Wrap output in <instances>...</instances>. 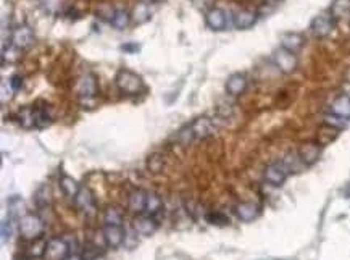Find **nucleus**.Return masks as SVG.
<instances>
[{"mask_svg":"<svg viewBox=\"0 0 350 260\" xmlns=\"http://www.w3.org/2000/svg\"><path fill=\"white\" fill-rule=\"evenodd\" d=\"M192 137H196V136H194V133H192L191 125L183 126L180 131H178V134H176V139H178V142L181 144V146H188V144L192 141Z\"/></svg>","mask_w":350,"mask_h":260,"instance_id":"35","label":"nucleus"},{"mask_svg":"<svg viewBox=\"0 0 350 260\" xmlns=\"http://www.w3.org/2000/svg\"><path fill=\"white\" fill-rule=\"evenodd\" d=\"M331 113L337 115V117L350 120V96L348 94H340L332 101L331 104Z\"/></svg>","mask_w":350,"mask_h":260,"instance_id":"19","label":"nucleus"},{"mask_svg":"<svg viewBox=\"0 0 350 260\" xmlns=\"http://www.w3.org/2000/svg\"><path fill=\"white\" fill-rule=\"evenodd\" d=\"M323 123L331 125V126H334V128H337V129H342V128H345L347 120L340 118V117H337V115H334V113L329 112L328 115H324V121H323Z\"/></svg>","mask_w":350,"mask_h":260,"instance_id":"38","label":"nucleus"},{"mask_svg":"<svg viewBox=\"0 0 350 260\" xmlns=\"http://www.w3.org/2000/svg\"><path fill=\"white\" fill-rule=\"evenodd\" d=\"M216 115L221 120H229L234 117V104L229 101H220L216 105Z\"/></svg>","mask_w":350,"mask_h":260,"instance_id":"31","label":"nucleus"},{"mask_svg":"<svg viewBox=\"0 0 350 260\" xmlns=\"http://www.w3.org/2000/svg\"><path fill=\"white\" fill-rule=\"evenodd\" d=\"M340 133V129L334 128L331 125H326L323 123L321 128L318 129V134H316V142L320 144V146H328V144H331L334 139H337V136Z\"/></svg>","mask_w":350,"mask_h":260,"instance_id":"23","label":"nucleus"},{"mask_svg":"<svg viewBox=\"0 0 350 260\" xmlns=\"http://www.w3.org/2000/svg\"><path fill=\"white\" fill-rule=\"evenodd\" d=\"M205 23H207V26L212 29V31H223V29H226V26H228L226 12L218 9V7H215V9H210L205 13Z\"/></svg>","mask_w":350,"mask_h":260,"instance_id":"12","label":"nucleus"},{"mask_svg":"<svg viewBox=\"0 0 350 260\" xmlns=\"http://www.w3.org/2000/svg\"><path fill=\"white\" fill-rule=\"evenodd\" d=\"M45 223L37 213H26L20 218V233L28 241H36L42 238Z\"/></svg>","mask_w":350,"mask_h":260,"instance_id":"2","label":"nucleus"},{"mask_svg":"<svg viewBox=\"0 0 350 260\" xmlns=\"http://www.w3.org/2000/svg\"><path fill=\"white\" fill-rule=\"evenodd\" d=\"M329 15L334 18V21L350 17V0H332L329 7Z\"/></svg>","mask_w":350,"mask_h":260,"instance_id":"24","label":"nucleus"},{"mask_svg":"<svg viewBox=\"0 0 350 260\" xmlns=\"http://www.w3.org/2000/svg\"><path fill=\"white\" fill-rule=\"evenodd\" d=\"M157 228H158L157 220H155L152 215H147V213L145 215L141 213V215H137L133 220V229L141 236H150L157 231Z\"/></svg>","mask_w":350,"mask_h":260,"instance_id":"13","label":"nucleus"},{"mask_svg":"<svg viewBox=\"0 0 350 260\" xmlns=\"http://www.w3.org/2000/svg\"><path fill=\"white\" fill-rule=\"evenodd\" d=\"M260 207L253 202H240L236 205V215L242 221H252L258 217Z\"/></svg>","mask_w":350,"mask_h":260,"instance_id":"22","label":"nucleus"},{"mask_svg":"<svg viewBox=\"0 0 350 260\" xmlns=\"http://www.w3.org/2000/svg\"><path fill=\"white\" fill-rule=\"evenodd\" d=\"M256 20H258V13L253 10H248V9H242L234 13V17H232V25L237 29H248L255 25Z\"/></svg>","mask_w":350,"mask_h":260,"instance_id":"14","label":"nucleus"},{"mask_svg":"<svg viewBox=\"0 0 350 260\" xmlns=\"http://www.w3.org/2000/svg\"><path fill=\"white\" fill-rule=\"evenodd\" d=\"M74 204L76 207L79 209L84 213H92L96 207V202H94V196H92L91 189L89 188H81L77 196L74 197Z\"/></svg>","mask_w":350,"mask_h":260,"instance_id":"18","label":"nucleus"},{"mask_svg":"<svg viewBox=\"0 0 350 260\" xmlns=\"http://www.w3.org/2000/svg\"><path fill=\"white\" fill-rule=\"evenodd\" d=\"M297 154H299V157L302 160V163L305 166H310V165H313V163L318 162V160H320L321 146L316 141H307L299 147Z\"/></svg>","mask_w":350,"mask_h":260,"instance_id":"8","label":"nucleus"},{"mask_svg":"<svg viewBox=\"0 0 350 260\" xmlns=\"http://www.w3.org/2000/svg\"><path fill=\"white\" fill-rule=\"evenodd\" d=\"M129 20H131V15L124 10V9H115V13H113V17H112V26L115 29H124L128 25H129Z\"/></svg>","mask_w":350,"mask_h":260,"instance_id":"29","label":"nucleus"},{"mask_svg":"<svg viewBox=\"0 0 350 260\" xmlns=\"http://www.w3.org/2000/svg\"><path fill=\"white\" fill-rule=\"evenodd\" d=\"M191 128H192L194 136H196L197 139H205V137L215 134V131H216L213 120L208 118V117H197L191 123Z\"/></svg>","mask_w":350,"mask_h":260,"instance_id":"11","label":"nucleus"},{"mask_svg":"<svg viewBox=\"0 0 350 260\" xmlns=\"http://www.w3.org/2000/svg\"><path fill=\"white\" fill-rule=\"evenodd\" d=\"M97 89H99V84H97L96 74L85 73L77 79L76 94H77V97H79L81 104H91L92 99H94L97 94Z\"/></svg>","mask_w":350,"mask_h":260,"instance_id":"4","label":"nucleus"},{"mask_svg":"<svg viewBox=\"0 0 350 260\" xmlns=\"http://www.w3.org/2000/svg\"><path fill=\"white\" fill-rule=\"evenodd\" d=\"M23 207V201L18 196H13L10 201H9V210H10V217L18 215L20 209Z\"/></svg>","mask_w":350,"mask_h":260,"instance_id":"40","label":"nucleus"},{"mask_svg":"<svg viewBox=\"0 0 350 260\" xmlns=\"http://www.w3.org/2000/svg\"><path fill=\"white\" fill-rule=\"evenodd\" d=\"M45 247H47V241H44L42 238H39L36 241H33V244L29 246L28 249V255L29 257H44V252H45Z\"/></svg>","mask_w":350,"mask_h":260,"instance_id":"33","label":"nucleus"},{"mask_svg":"<svg viewBox=\"0 0 350 260\" xmlns=\"http://www.w3.org/2000/svg\"><path fill=\"white\" fill-rule=\"evenodd\" d=\"M34 44V33L28 25H23L13 29L12 33V45L18 47L20 50L29 49Z\"/></svg>","mask_w":350,"mask_h":260,"instance_id":"10","label":"nucleus"},{"mask_svg":"<svg viewBox=\"0 0 350 260\" xmlns=\"http://www.w3.org/2000/svg\"><path fill=\"white\" fill-rule=\"evenodd\" d=\"M34 202L39 209H49L52 205V191L47 185L41 186L34 194Z\"/></svg>","mask_w":350,"mask_h":260,"instance_id":"25","label":"nucleus"},{"mask_svg":"<svg viewBox=\"0 0 350 260\" xmlns=\"http://www.w3.org/2000/svg\"><path fill=\"white\" fill-rule=\"evenodd\" d=\"M115 84L123 94L137 96L144 91V81L137 73L131 70H120L115 76Z\"/></svg>","mask_w":350,"mask_h":260,"instance_id":"1","label":"nucleus"},{"mask_svg":"<svg viewBox=\"0 0 350 260\" xmlns=\"http://www.w3.org/2000/svg\"><path fill=\"white\" fill-rule=\"evenodd\" d=\"M34 117H36V128L39 129L47 128L52 123V112H50L49 104L37 102L34 105Z\"/></svg>","mask_w":350,"mask_h":260,"instance_id":"20","label":"nucleus"},{"mask_svg":"<svg viewBox=\"0 0 350 260\" xmlns=\"http://www.w3.org/2000/svg\"><path fill=\"white\" fill-rule=\"evenodd\" d=\"M273 62L278 66V70L284 74H291L297 68V57L291 50H286L284 47H279L273 52Z\"/></svg>","mask_w":350,"mask_h":260,"instance_id":"5","label":"nucleus"},{"mask_svg":"<svg viewBox=\"0 0 350 260\" xmlns=\"http://www.w3.org/2000/svg\"><path fill=\"white\" fill-rule=\"evenodd\" d=\"M9 84H10V88L13 91H20L23 88V76L20 74H13L12 78L9 79Z\"/></svg>","mask_w":350,"mask_h":260,"instance_id":"41","label":"nucleus"},{"mask_svg":"<svg viewBox=\"0 0 350 260\" xmlns=\"http://www.w3.org/2000/svg\"><path fill=\"white\" fill-rule=\"evenodd\" d=\"M161 199L158 194H155V193H147V201H145V213L147 215H152L155 217L157 213L161 210Z\"/></svg>","mask_w":350,"mask_h":260,"instance_id":"28","label":"nucleus"},{"mask_svg":"<svg viewBox=\"0 0 350 260\" xmlns=\"http://www.w3.org/2000/svg\"><path fill=\"white\" fill-rule=\"evenodd\" d=\"M100 254H102V250L99 249V246H96V244H88V246H84L79 257L81 260H96Z\"/></svg>","mask_w":350,"mask_h":260,"instance_id":"36","label":"nucleus"},{"mask_svg":"<svg viewBox=\"0 0 350 260\" xmlns=\"http://www.w3.org/2000/svg\"><path fill=\"white\" fill-rule=\"evenodd\" d=\"M2 242L4 244H7L10 241V238H12V234H13V228H12V218H7V220H4L2 221Z\"/></svg>","mask_w":350,"mask_h":260,"instance_id":"39","label":"nucleus"},{"mask_svg":"<svg viewBox=\"0 0 350 260\" xmlns=\"http://www.w3.org/2000/svg\"><path fill=\"white\" fill-rule=\"evenodd\" d=\"M147 166L152 173H160L163 170V155L160 154H152L147 160Z\"/></svg>","mask_w":350,"mask_h":260,"instance_id":"37","label":"nucleus"},{"mask_svg":"<svg viewBox=\"0 0 350 260\" xmlns=\"http://www.w3.org/2000/svg\"><path fill=\"white\" fill-rule=\"evenodd\" d=\"M281 2H283V0H263V7H268L270 10H273Z\"/></svg>","mask_w":350,"mask_h":260,"instance_id":"43","label":"nucleus"},{"mask_svg":"<svg viewBox=\"0 0 350 260\" xmlns=\"http://www.w3.org/2000/svg\"><path fill=\"white\" fill-rule=\"evenodd\" d=\"M287 175H289V170L284 166L283 162H275L270 163L265 171H263V178L271 186H283L284 181L287 180Z\"/></svg>","mask_w":350,"mask_h":260,"instance_id":"7","label":"nucleus"},{"mask_svg":"<svg viewBox=\"0 0 350 260\" xmlns=\"http://www.w3.org/2000/svg\"><path fill=\"white\" fill-rule=\"evenodd\" d=\"M247 76L242 74V73H234V74H231L228 81H226V93L232 97H237L240 94H244L245 93V89H247Z\"/></svg>","mask_w":350,"mask_h":260,"instance_id":"15","label":"nucleus"},{"mask_svg":"<svg viewBox=\"0 0 350 260\" xmlns=\"http://www.w3.org/2000/svg\"><path fill=\"white\" fill-rule=\"evenodd\" d=\"M66 260H81V257H76V255H69Z\"/></svg>","mask_w":350,"mask_h":260,"instance_id":"44","label":"nucleus"},{"mask_svg":"<svg viewBox=\"0 0 350 260\" xmlns=\"http://www.w3.org/2000/svg\"><path fill=\"white\" fill-rule=\"evenodd\" d=\"M345 79L350 82V70H348V71H347V74H345Z\"/></svg>","mask_w":350,"mask_h":260,"instance_id":"45","label":"nucleus"},{"mask_svg":"<svg viewBox=\"0 0 350 260\" xmlns=\"http://www.w3.org/2000/svg\"><path fill=\"white\" fill-rule=\"evenodd\" d=\"M60 186H61V191H63V194L68 199H73V201H74V197L77 196V193H79V189H81V186L77 185L76 180H73L71 177H66V175L60 178Z\"/></svg>","mask_w":350,"mask_h":260,"instance_id":"27","label":"nucleus"},{"mask_svg":"<svg viewBox=\"0 0 350 260\" xmlns=\"http://www.w3.org/2000/svg\"><path fill=\"white\" fill-rule=\"evenodd\" d=\"M120 49L126 53H136L139 50V45L136 42H128V44H123Z\"/></svg>","mask_w":350,"mask_h":260,"instance_id":"42","label":"nucleus"},{"mask_svg":"<svg viewBox=\"0 0 350 260\" xmlns=\"http://www.w3.org/2000/svg\"><path fill=\"white\" fill-rule=\"evenodd\" d=\"M104 238L108 247H120L124 242V229L123 226H115V225H105L104 226Z\"/></svg>","mask_w":350,"mask_h":260,"instance_id":"16","label":"nucleus"},{"mask_svg":"<svg viewBox=\"0 0 350 260\" xmlns=\"http://www.w3.org/2000/svg\"><path fill=\"white\" fill-rule=\"evenodd\" d=\"M155 10V0H139L134 5L133 13H131V20L134 25H144L153 15Z\"/></svg>","mask_w":350,"mask_h":260,"instance_id":"9","label":"nucleus"},{"mask_svg":"<svg viewBox=\"0 0 350 260\" xmlns=\"http://www.w3.org/2000/svg\"><path fill=\"white\" fill-rule=\"evenodd\" d=\"M281 162L284 163V166L289 170V173L292 171H299L300 166H303L302 160L299 157V154H294V152H289V154H286V157L281 160Z\"/></svg>","mask_w":350,"mask_h":260,"instance_id":"32","label":"nucleus"},{"mask_svg":"<svg viewBox=\"0 0 350 260\" xmlns=\"http://www.w3.org/2000/svg\"><path fill=\"white\" fill-rule=\"evenodd\" d=\"M205 220L208 221L210 225H215V226H226V225H229V218L224 215L223 212H210V213H207Z\"/></svg>","mask_w":350,"mask_h":260,"instance_id":"34","label":"nucleus"},{"mask_svg":"<svg viewBox=\"0 0 350 260\" xmlns=\"http://www.w3.org/2000/svg\"><path fill=\"white\" fill-rule=\"evenodd\" d=\"M334 25H336V21H334L329 13H320L310 23V31L318 39H324V37H328L332 33Z\"/></svg>","mask_w":350,"mask_h":260,"instance_id":"6","label":"nucleus"},{"mask_svg":"<svg viewBox=\"0 0 350 260\" xmlns=\"http://www.w3.org/2000/svg\"><path fill=\"white\" fill-rule=\"evenodd\" d=\"M71 238H52L47 241V247L44 252V260H66L73 255Z\"/></svg>","mask_w":350,"mask_h":260,"instance_id":"3","label":"nucleus"},{"mask_svg":"<svg viewBox=\"0 0 350 260\" xmlns=\"http://www.w3.org/2000/svg\"><path fill=\"white\" fill-rule=\"evenodd\" d=\"M18 121L20 125L25 129H31L36 128V117H34V105L29 107H23V109L18 112Z\"/></svg>","mask_w":350,"mask_h":260,"instance_id":"26","label":"nucleus"},{"mask_svg":"<svg viewBox=\"0 0 350 260\" xmlns=\"http://www.w3.org/2000/svg\"><path fill=\"white\" fill-rule=\"evenodd\" d=\"M281 47H284L286 50L291 52H299L303 45H305V37H303L300 33H294V31H287L281 34Z\"/></svg>","mask_w":350,"mask_h":260,"instance_id":"17","label":"nucleus"},{"mask_svg":"<svg viewBox=\"0 0 350 260\" xmlns=\"http://www.w3.org/2000/svg\"><path fill=\"white\" fill-rule=\"evenodd\" d=\"M145 201H147V193L142 189H136L129 194L128 197V209L133 213H144L145 212Z\"/></svg>","mask_w":350,"mask_h":260,"instance_id":"21","label":"nucleus"},{"mask_svg":"<svg viewBox=\"0 0 350 260\" xmlns=\"http://www.w3.org/2000/svg\"><path fill=\"white\" fill-rule=\"evenodd\" d=\"M105 225H115V226H123V215L116 207H108L104 212V226Z\"/></svg>","mask_w":350,"mask_h":260,"instance_id":"30","label":"nucleus"}]
</instances>
